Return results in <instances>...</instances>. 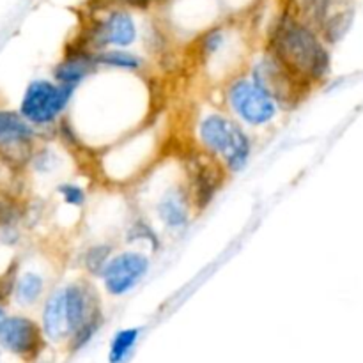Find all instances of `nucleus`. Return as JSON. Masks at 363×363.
Listing matches in <instances>:
<instances>
[{"label":"nucleus","mask_w":363,"mask_h":363,"mask_svg":"<svg viewBox=\"0 0 363 363\" xmlns=\"http://www.w3.org/2000/svg\"><path fill=\"white\" fill-rule=\"evenodd\" d=\"M266 52L307 85L325 80L330 73V53L311 25L284 14L269 34Z\"/></svg>","instance_id":"f257e3e1"},{"label":"nucleus","mask_w":363,"mask_h":363,"mask_svg":"<svg viewBox=\"0 0 363 363\" xmlns=\"http://www.w3.org/2000/svg\"><path fill=\"white\" fill-rule=\"evenodd\" d=\"M199 151L215 158L223 170L240 174L254 155V138L245 126L222 108H206L195 121Z\"/></svg>","instance_id":"f03ea898"},{"label":"nucleus","mask_w":363,"mask_h":363,"mask_svg":"<svg viewBox=\"0 0 363 363\" xmlns=\"http://www.w3.org/2000/svg\"><path fill=\"white\" fill-rule=\"evenodd\" d=\"M225 112L247 130L268 128L282 113L280 106L248 74H236L223 84Z\"/></svg>","instance_id":"7ed1b4c3"},{"label":"nucleus","mask_w":363,"mask_h":363,"mask_svg":"<svg viewBox=\"0 0 363 363\" xmlns=\"http://www.w3.org/2000/svg\"><path fill=\"white\" fill-rule=\"evenodd\" d=\"M77 91L55 84L52 78H35L27 85L20 103V116L35 130L55 128L67 116Z\"/></svg>","instance_id":"20e7f679"},{"label":"nucleus","mask_w":363,"mask_h":363,"mask_svg":"<svg viewBox=\"0 0 363 363\" xmlns=\"http://www.w3.org/2000/svg\"><path fill=\"white\" fill-rule=\"evenodd\" d=\"M152 188H155V194L149 201V206H151L156 223L170 234H183L190 227L194 216L197 215L190 188H188L184 167L181 177H170L169 181H163L162 186H156L152 183Z\"/></svg>","instance_id":"39448f33"},{"label":"nucleus","mask_w":363,"mask_h":363,"mask_svg":"<svg viewBox=\"0 0 363 363\" xmlns=\"http://www.w3.org/2000/svg\"><path fill=\"white\" fill-rule=\"evenodd\" d=\"M151 272V255L149 252L126 248L119 250L108 259L99 275L103 289L108 296L123 298L133 293Z\"/></svg>","instance_id":"423d86ee"},{"label":"nucleus","mask_w":363,"mask_h":363,"mask_svg":"<svg viewBox=\"0 0 363 363\" xmlns=\"http://www.w3.org/2000/svg\"><path fill=\"white\" fill-rule=\"evenodd\" d=\"M248 77L280 106L282 112L291 106H296L308 87L268 52L252 64Z\"/></svg>","instance_id":"0eeeda50"},{"label":"nucleus","mask_w":363,"mask_h":363,"mask_svg":"<svg viewBox=\"0 0 363 363\" xmlns=\"http://www.w3.org/2000/svg\"><path fill=\"white\" fill-rule=\"evenodd\" d=\"M137 41V25L128 11H110L105 18L91 21L78 43L91 52L106 48L128 50Z\"/></svg>","instance_id":"6e6552de"},{"label":"nucleus","mask_w":363,"mask_h":363,"mask_svg":"<svg viewBox=\"0 0 363 363\" xmlns=\"http://www.w3.org/2000/svg\"><path fill=\"white\" fill-rule=\"evenodd\" d=\"M39 131L16 110H0V156L14 167L28 165Z\"/></svg>","instance_id":"1a4fd4ad"},{"label":"nucleus","mask_w":363,"mask_h":363,"mask_svg":"<svg viewBox=\"0 0 363 363\" xmlns=\"http://www.w3.org/2000/svg\"><path fill=\"white\" fill-rule=\"evenodd\" d=\"M183 167L191 201L195 206V213H202L211 204L220 188L223 186L227 172L215 158L202 151H199L197 155H191L183 163Z\"/></svg>","instance_id":"9d476101"},{"label":"nucleus","mask_w":363,"mask_h":363,"mask_svg":"<svg viewBox=\"0 0 363 363\" xmlns=\"http://www.w3.org/2000/svg\"><path fill=\"white\" fill-rule=\"evenodd\" d=\"M0 346L21 360L32 362L46 346L41 325L28 315H7L0 326Z\"/></svg>","instance_id":"9b49d317"},{"label":"nucleus","mask_w":363,"mask_h":363,"mask_svg":"<svg viewBox=\"0 0 363 363\" xmlns=\"http://www.w3.org/2000/svg\"><path fill=\"white\" fill-rule=\"evenodd\" d=\"M98 67L94 62V52L85 48L78 41L71 43L66 50V55L60 62L55 64L52 71V80L55 84L69 87L78 92V89L98 73Z\"/></svg>","instance_id":"f8f14e48"},{"label":"nucleus","mask_w":363,"mask_h":363,"mask_svg":"<svg viewBox=\"0 0 363 363\" xmlns=\"http://www.w3.org/2000/svg\"><path fill=\"white\" fill-rule=\"evenodd\" d=\"M41 330L46 342H67L69 340V326H67L66 311H64L62 287H53L46 293L41 307Z\"/></svg>","instance_id":"ddd939ff"},{"label":"nucleus","mask_w":363,"mask_h":363,"mask_svg":"<svg viewBox=\"0 0 363 363\" xmlns=\"http://www.w3.org/2000/svg\"><path fill=\"white\" fill-rule=\"evenodd\" d=\"M48 291V280L43 273L35 269H25L20 275H16L13 296L20 307H34L39 301L45 300Z\"/></svg>","instance_id":"4468645a"},{"label":"nucleus","mask_w":363,"mask_h":363,"mask_svg":"<svg viewBox=\"0 0 363 363\" xmlns=\"http://www.w3.org/2000/svg\"><path fill=\"white\" fill-rule=\"evenodd\" d=\"M94 62L98 69H112L121 73L137 74L144 67V59L130 50L121 48H106L94 52Z\"/></svg>","instance_id":"2eb2a0df"},{"label":"nucleus","mask_w":363,"mask_h":363,"mask_svg":"<svg viewBox=\"0 0 363 363\" xmlns=\"http://www.w3.org/2000/svg\"><path fill=\"white\" fill-rule=\"evenodd\" d=\"M116 254V247L110 241H94L82 252V268L91 279H99L108 259Z\"/></svg>","instance_id":"dca6fc26"},{"label":"nucleus","mask_w":363,"mask_h":363,"mask_svg":"<svg viewBox=\"0 0 363 363\" xmlns=\"http://www.w3.org/2000/svg\"><path fill=\"white\" fill-rule=\"evenodd\" d=\"M103 325H105V312H103V307H99L96 308V311L92 312L77 330H74L73 335L69 337V340L66 342L69 351L77 353L82 347L87 346V344L98 335L99 330L103 328Z\"/></svg>","instance_id":"f3484780"},{"label":"nucleus","mask_w":363,"mask_h":363,"mask_svg":"<svg viewBox=\"0 0 363 363\" xmlns=\"http://www.w3.org/2000/svg\"><path fill=\"white\" fill-rule=\"evenodd\" d=\"M140 339V328H123L112 337L108 347V363H123L130 357Z\"/></svg>","instance_id":"a211bd4d"},{"label":"nucleus","mask_w":363,"mask_h":363,"mask_svg":"<svg viewBox=\"0 0 363 363\" xmlns=\"http://www.w3.org/2000/svg\"><path fill=\"white\" fill-rule=\"evenodd\" d=\"M55 195L60 199L64 208L84 209L89 201V191L78 181H60L55 186Z\"/></svg>","instance_id":"6ab92c4d"},{"label":"nucleus","mask_w":363,"mask_h":363,"mask_svg":"<svg viewBox=\"0 0 363 363\" xmlns=\"http://www.w3.org/2000/svg\"><path fill=\"white\" fill-rule=\"evenodd\" d=\"M350 23H351V14L340 13V14H337V16L326 20L325 23L321 25V28L325 30V38L328 39V41H337V39H339L340 35L347 30Z\"/></svg>","instance_id":"aec40b11"},{"label":"nucleus","mask_w":363,"mask_h":363,"mask_svg":"<svg viewBox=\"0 0 363 363\" xmlns=\"http://www.w3.org/2000/svg\"><path fill=\"white\" fill-rule=\"evenodd\" d=\"M330 0H301V9L307 18L314 23L323 25L326 21V13H328Z\"/></svg>","instance_id":"412c9836"},{"label":"nucleus","mask_w":363,"mask_h":363,"mask_svg":"<svg viewBox=\"0 0 363 363\" xmlns=\"http://www.w3.org/2000/svg\"><path fill=\"white\" fill-rule=\"evenodd\" d=\"M117 4H123V6L133 7V9H147L155 0H113Z\"/></svg>","instance_id":"4be33fe9"},{"label":"nucleus","mask_w":363,"mask_h":363,"mask_svg":"<svg viewBox=\"0 0 363 363\" xmlns=\"http://www.w3.org/2000/svg\"><path fill=\"white\" fill-rule=\"evenodd\" d=\"M7 319V314H6V308H4V305L0 303V326L4 325V321Z\"/></svg>","instance_id":"5701e85b"}]
</instances>
